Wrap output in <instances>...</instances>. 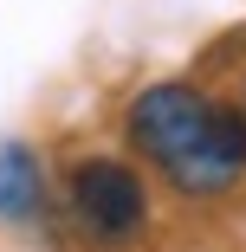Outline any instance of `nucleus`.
Here are the masks:
<instances>
[{
    "label": "nucleus",
    "instance_id": "f257e3e1",
    "mask_svg": "<svg viewBox=\"0 0 246 252\" xmlns=\"http://www.w3.org/2000/svg\"><path fill=\"white\" fill-rule=\"evenodd\" d=\"M130 142L181 194H227L240 168L214 149V104L188 84H149L130 104Z\"/></svg>",
    "mask_w": 246,
    "mask_h": 252
},
{
    "label": "nucleus",
    "instance_id": "f03ea898",
    "mask_svg": "<svg viewBox=\"0 0 246 252\" xmlns=\"http://www.w3.org/2000/svg\"><path fill=\"white\" fill-rule=\"evenodd\" d=\"M71 207L97 239H130L142 226V214H149V194H142V181L123 162L91 156V162L71 168Z\"/></svg>",
    "mask_w": 246,
    "mask_h": 252
},
{
    "label": "nucleus",
    "instance_id": "7ed1b4c3",
    "mask_svg": "<svg viewBox=\"0 0 246 252\" xmlns=\"http://www.w3.org/2000/svg\"><path fill=\"white\" fill-rule=\"evenodd\" d=\"M39 162H33V149L26 142H0V220H26L39 214Z\"/></svg>",
    "mask_w": 246,
    "mask_h": 252
},
{
    "label": "nucleus",
    "instance_id": "20e7f679",
    "mask_svg": "<svg viewBox=\"0 0 246 252\" xmlns=\"http://www.w3.org/2000/svg\"><path fill=\"white\" fill-rule=\"evenodd\" d=\"M214 149L233 162V168H246V110H227V104H214Z\"/></svg>",
    "mask_w": 246,
    "mask_h": 252
}]
</instances>
